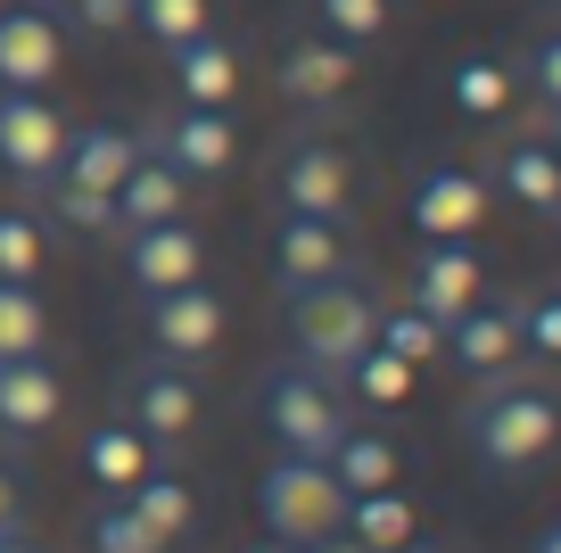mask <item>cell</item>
<instances>
[{
  "mask_svg": "<svg viewBox=\"0 0 561 553\" xmlns=\"http://www.w3.org/2000/svg\"><path fill=\"white\" fill-rule=\"evenodd\" d=\"M462 438H471L479 471L520 479L561 447V397L545 381H520V372H488V388L462 405Z\"/></svg>",
  "mask_w": 561,
  "mask_h": 553,
  "instance_id": "1",
  "label": "cell"
},
{
  "mask_svg": "<svg viewBox=\"0 0 561 553\" xmlns=\"http://www.w3.org/2000/svg\"><path fill=\"white\" fill-rule=\"evenodd\" d=\"M371 330H380V297H371L355 273L289 290V363H306V372H322V381H339V372L364 356Z\"/></svg>",
  "mask_w": 561,
  "mask_h": 553,
  "instance_id": "2",
  "label": "cell"
},
{
  "mask_svg": "<svg viewBox=\"0 0 561 553\" xmlns=\"http://www.w3.org/2000/svg\"><path fill=\"white\" fill-rule=\"evenodd\" d=\"M149 149L140 124H75L67 157L50 173V207L67 215L75 232H107V207H116V182L133 173V157Z\"/></svg>",
  "mask_w": 561,
  "mask_h": 553,
  "instance_id": "3",
  "label": "cell"
},
{
  "mask_svg": "<svg viewBox=\"0 0 561 553\" xmlns=\"http://www.w3.org/2000/svg\"><path fill=\"white\" fill-rule=\"evenodd\" d=\"M256 414H264V430H273V447L306 454V463H331V447L355 430L347 405H339V388L322 381V372H306V363H273V372H264Z\"/></svg>",
  "mask_w": 561,
  "mask_h": 553,
  "instance_id": "4",
  "label": "cell"
},
{
  "mask_svg": "<svg viewBox=\"0 0 561 553\" xmlns=\"http://www.w3.org/2000/svg\"><path fill=\"white\" fill-rule=\"evenodd\" d=\"M256 512L280 545H314V537L347 529V487L331 479V463H306V454H280L256 487Z\"/></svg>",
  "mask_w": 561,
  "mask_h": 553,
  "instance_id": "5",
  "label": "cell"
},
{
  "mask_svg": "<svg viewBox=\"0 0 561 553\" xmlns=\"http://www.w3.org/2000/svg\"><path fill=\"white\" fill-rule=\"evenodd\" d=\"M75 124L50 108V91H0V166L18 182H50Z\"/></svg>",
  "mask_w": 561,
  "mask_h": 553,
  "instance_id": "6",
  "label": "cell"
},
{
  "mask_svg": "<svg viewBox=\"0 0 561 553\" xmlns=\"http://www.w3.org/2000/svg\"><path fill=\"white\" fill-rule=\"evenodd\" d=\"M67 67V34L42 0H9L0 9V91H50V75Z\"/></svg>",
  "mask_w": 561,
  "mask_h": 553,
  "instance_id": "7",
  "label": "cell"
},
{
  "mask_svg": "<svg viewBox=\"0 0 561 553\" xmlns=\"http://www.w3.org/2000/svg\"><path fill=\"white\" fill-rule=\"evenodd\" d=\"M124 273H133L140 297H158V290H182V281L207 273V240H198L191 215H165V224H140L124 232Z\"/></svg>",
  "mask_w": 561,
  "mask_h": 553,
  "instance_id": "8",
  "label": "cell"
},
{
  "mask_svg": "<svg viewBox=\"0 0 561 553\" xmlns=\"http://www.w3.org/2000/svg\"><path fill=\"white\" fill-rule=\"evenodd\" d=\"M124 414H133V430L149 438V447H174V438L198 430V381L182 372V363H140L133 381H124Z\"/></svg>",
  "mask_w": 561,
  "mask_h": 553,
  "instance_id": "9",
  "label": "cell"
},
{
  "mask_svg": "<svg viewBox=\"0 0 561 553\" xmlns=\"http://www.w3.org/2000/svg\"><path fill=\"white\" fill-rule=\"evenodd\" d=\"M215 339H224V297H215L207 281H182V290L149 297V347H158L165 363H198Z\"/></svg>",
  "mask_w": 561,
  "mask_h": 553,
  "instance_id": "10",
  "label": "cell"
},
{
  "mask_svg": "<svg viewBox=\"0 0 561 553\" xmlns=\"http://www.w3.org/2000/svg\"><path fill=\"white\" fill-rule=\"evenodd\" d=\"M438 356L455 363V372H479V381H488V372H512V356H520V306H512V297H495V306L471 297V306L446 323Z\"/></svg>",
  "mask_w": 561,
  "mask_h": 553,
  "instance_id": "11",
  "label": "cell"
},
{
  "mask_svg": "<svg viewBox=\"0 0 561 553\" xmlns=\"http://www.w3.org/2000/svg\"><path fill=\"white\" fill-rule=\"evenodd\" d=\"M413 232L421 240H471L479 232V215H488V182L479 173H462V166H430L413 182Z\"/></svg>",
  "mask_w": 561,
  "mask_h": 553,
  "instance_id": "12",
  "label": "cell"
},
{
  "mask_svg": "<svg viewBox=\"0 0 561 553\" xmlns=\"http://www.w3.org/2000/svg\"><path fill=\"white\" fill-rule=\"evenodd\" d=\"M479 281H488V264H479L471 240H421V257H413V306L430 314V323H455V314L479 297Z\"/></svg>",
  "mask_w": 561,
  "mask_h": 553,
  "instance_id": "13",
  "label": "cell"
},
{
  "mask_svg": "<svg viewBox=\"0 0 561 553\" xmlns=\"http://www.w3.org/2000/svg\"><path fill=\"white\" fill-rule=\"evenodd\" d=\"M488 182H495L504 199H520L528 215H561V157H553V140H537V133L495 140Z\"/></svg>",
  "mask_w": 561,
  "mask_h": 553,
  "instance_id": "14",
  "label": "cell"
},
{
  "mask_svg": "<svg viewBox=\"0 0 561 553\" xmlns=\"http://www.w3.org/2000/svg\"><path fill=\"white\" fill-rule=\"evenodd\" d=\"M273 273H280V290H306V281L347 273V232H339L331 215H280V232H273Z\"/></svg>",
  "mask_w": 561,
  "mask_h": 553,
  "instance_id": "15",
  "label": "cell"
},
{
  "mask_svg": "<svg viewBox=\"0 0 561 553\" xmlns=\"http://www.w3.org/2000/svg\"><path fill=\"white\" fill-rule=\"evenodd\" d=\"M280 207L289 215H347V157L331 140H298V149L280 157Z\"/></svg>",
  "mask_w": 561,
  "mask_h": 553,
  "instance_id": "16",
  "label": "cell"
},
{
  "mask_svg": "<svg viewBox=\"0 0 561 553\" xmlns=\"http://www.w3.org/2000/svg\"><path fill=\"white\" fill-rule=\"evenodd\" d=\"M182 182L174 166H165V149H158V133H149V149L133 157V173L116 182V207H107V232H140V224H165V215H182Z\"/></svg>",
  "mask_w": 561,
  "mask_h": 553,
  "instance_id": "17",
  "label": "cell"
},
{
  "mask_svg": "<svg viewBox=\"0 0 561 553\" xmlns=\"http://www.w3.org/2000/svg\"><path fill=\"white\" fill-rule=\"evenodd\" d=\"M347 83H355V58H347L339 34H306V42L280 50V100L289 108H331Z\"/></svg>",
  "mask_w": 561,
  "mask_h": 553,
  "instance_id": "18",
  "label": "cell"
},
{
  "mask_svg": "<svg viewBox=\"0 0 561 553\" xmlns=\"http://www.w3.org/2000/svg\"><path fill=\"white\" fill-rule=\"evenodd\" d=\"M158 149H165V166H174L182 182H215V173L231 166V124H224V108H182L174 124H158Z\"/></svg>",
  "mask_w": 561,
  "mask_h": 553,
  "instance_id": "19",
  "label": "cell"
},
{
  "mask_svg": "<svg viewBox=\"0 0 561 553\" xmlns=\"http://www.w3.org/2000/svg\"><path fill=\"white\" fill-rule=\"evenodd\" d=\"M58 405H67V388H58L50 356H9L0 363V430L34 438V430L58 421Z\"/></svg>",
  "mask_w": 561,
  "mask_h": 553,
  "instance_id": "20",
  "label": "cell"
},
{
  "mask_svg": "<svg viewBox=\"0 0 561 553\" xmlns=\"http://www.w3.org/2000/svg\"><path fill=\"white\" fill-rule=\"evenodd\" d=\"M165 58H174L182 108H224L231 91H240V50H231V42H215V34L182 42V50H165Z\"/></svg>",
  "mask_w": 561,
  "mask_h": 553,
  "instance_id": "21",
  "label": "cell"
},
{
  "mask_svg": "<svg viewBox=\"0 0 561 553\" xmlns=\"http://www.w3.org/2000/svg\"><path fill=\"white\" fill-rule=\"evenodd\" d=\"M83 471L91 487H107V496H124V487L149 471V438L133 430V421H100V430L83 438Z\"/></svg>",
  "mask_w": 561,
  "mask_h": 553,
  "instance_id": "22",
  "label": "cell"
},
{
  "mask_svg": "<svg viewBox=\"0 0 561 553\" xmlns=\"http://www.w3.org/2000/svg\"><path fill=\"white\" fill-rule=\"evenodd\" d=\"M413 496H404V487H371V496H347V537L364 553H397L404 537H413Z\"/></svg>",
  "mask_w": 561,
  "mask_h": 553,
  "instance_id": "23",
  "label": "cell"
},
{
  "mask_svg": "<svg viewBox=\"0 0 561 553\" xmlns=\"http://www.w3.org/2000/svg\"><path fill=\"white\" fill-rule=\"evenodd\" d=\"M397 463L404 454L388 447V438H371V430H347L331 447V479L347 487V496H371V487H397Z\"/></svg>",
  "mask_w": 561,
  "mask_h": 553,
  "instance_id": "24",
  "label": "cell"
},
{
  "mask_svg": "<svg viewBox=\"0 0 561 553\" xmlns=\"http://www.w3.org/2000/svg\"><path fill=\"white\" fill-rule=\"evenodd\" d=\"M124 504H133V512L149 520V537H182V529H191V512H198L191 479H165L158 463H149V471H140L133 487H124Z\"/></svg>",
  "mask_w": 561,
  "mask_h": 553,
  "instance_id": "25",
  "label": "cell"
},
{
  "mask_svg": "<svg viewBox=\"0 0 561 553\" xmlns=\"http://www.w3.org/2000/svg\"><path fill=\"white\" fill-rule=\"evenodd\" d=\"M50 339V306H42L34 281H0V363L9 356H42Z\"/></svg>",
  "mask_w": 561,
  "mask_h": 553,
  "instance_id": "26",
  "label": "cell"
},
{
  "mask_svg": "<svg viewBox=\"0 0 561 553\" xmlns=\"http://www.w3.org/2000/svg\"><path fill=\"white\" fill-rule=\"evenodd\" d=\"M339 381H347L364 405H380V414H388V405H404V397H413V363H397L388 347H364V356H355L347 372H339Z\"/></svg>",
  "mask_w": 561,
  "mask_h": 553,
  "instance_id": "27",
  "label": "cell"
},
{
  "mask_svg": "<svg viewBox=\"0 0 561 553\" xmlns=\"http://www.w3.org/2000/svg\"><path fill=\"white\" fill-rule=\"evenodd\" d=\"M207 18H215L207 0H133V25L158 42V50H182V42H198V34H207Z\"/></svg>",
  "mask_w": 561,
  "mask_h": 553,
  "instance_id": "28",
  "label": "cell"
},
{
  "mask_svg": "<svg viewBox=\"0 0 561 553\" xmlns=\"http://www.w3.org/2000/svg\"><path fill=\"white\" fill-rule=\"evenodd\" d=\"M371 347H388L397 363H430L446 347V323H430L421 306H397V314H380V330H371Z\"/></svg>",
  "mask_w": 561,
  "mask_h": 553,
  "instance_id": "29",
  "label": "cell"
},
{
  "mask_svg": "<svg viewBox=\"0 0 561 553\" xmlns=\"http://www.w3.org/2000/svg\"><path fill=\"white\" fill-rule=\"evenodd\" d=\"M42 257H50L42 224L25 207H0V281H42Z\"/></svg>",
  "mask_w": 561,
  "mask_h": 553,
  "instance_id": "30",
  "label": "cell"
},
{
  "mask_svg": "<svg viewBox=\"0 0 561 553\" xmlns=\"http://www.w3.org/2000/svg\"><path fill=\"white\" fill-rule=\"evenodd\" d=\"M91 553H165V537H149V520L133 512L124 496H107L91 512Z\"/></svg>",
  "mask_w": 561,
  "mask_h": 553,
  "instance_id": "31",
  "label": "cell"
},
{
  "mask_svg": "<svg viewBox=\"0 0 561 553\" xmlns=\"http://www.w3.org/2000/svg\"><path fill=\"white\" fill-rule=\"evenodd\" d=\"M455 108L462 116H504L512 108V75L495 67V58H462L455 67Z\"/></svg>",
  "mask_w": 561,
  "mask_h": 553,
  "instance_id": "32",
  "label": "cell"
},
{
  "mask_svg": "<svg viewBox=\"0 0 561 553\" xmlns=\"http://www.w3.org/2000/svg\"><path fill=\"white\" fill-rule=\"evenodd\" d=\"M314 9H322V25H331L339 42H380L397 0H314Z\"/></svg>",
  "mask_w": 561,
  "mask_h": 553,
  "instance_id": "33",
  "label": "cell"
},
{
  "mask_svg": "<svg viewBox=\"0 0 561 553\" xmlns=\"http://www.w3.org/2000/svg\"><path fill=\"white\" fill-rule=\"evenodd\" d=\"M520 347L545 356V363H561V290H545V297L520 306Z\"/></svg>",
  "mask_w": 561,
  "mask_h": 553,
  "instance_id": "34",
  "label": "cell"
},
{
  "mask_svg": "<svg viewBox=\"0 0 561 553\" xmlns=\"http://www.w3.org/2000/svg\"><path fill=\"white\" fill-rule=\"evenodd\" d=\"M528 91H537L545 108H561V34H545L537 50H528Z\"/></svg>",
  "mask_w": 561,
  "mask_h": 553,
  "instance_id": "35",
  "label": "cell"
},
{
  "mask_svg": "<svg viewBox=\"0 0 561 553\" xmlns=\"http://www.w3.org/2000/svg\"><path fill=\"white\" fill-rule=\"evenodd\" d=\"M83 34H133V0H75Z\"/></svg>",
  "mask_w": 561,
  "mask_h": 553,
  "instance_id": "36",
  "label": "cell"
},
{
  "mask_svg": "<svg viewBox=\"0 0 561 553\" xmlns=\"http://www.w3.org/2000/svg\"><path fill=\"white\" fill-rule=\"evenodd\" d=\"M9 529H25V479L0 463V537H9Z\"/></svg>",
  "mask_w": 561,
  "mask_h": 553,
  "instance_id": "37",
  "label": "cell"
},
{
  "mask_svg": "<svg viewBox=\"0 0 561 553\" xmlns=\"http://www.w3.org/2000/svg\"><path fill=\"white\" fill-rule=\"evenodd\" d=\"M298 553H364V545H355L347 529H331V537H314V545H298Z\"/></svg>",
  "mask_w": 561,
  "mask_h": 553,
  "instance_id": "38",
  "label": "cell"
},
{
  "mask_svg": "<svg viewBox=\"0 0 561 553\" xmlns=\"http://www.w3.org/2000/svg\"><path fill=\"white\" fill-rule=\"evenodd\" d=\"M0 553H42V545H34L25 529H9V537H0Z\"/></svg>",
  "mask_w": 561,
  "mask_h": 553,
  "instance_id": "39",
  "label": "cell"
},
{
  "mask_svg": "<svg viewBox=\"0 0 561 553\" xmlns=\"http://www.w3.org/2000/svg\"><path fill=\"white\" fill-rule=\"evenodd\" d=\"M545 140H553V157H561V108H545Z\"/></svg>",
  "mask_w": 561,
  "mask_h": 553,
  "instance_id": "40",
  "label": "cell"
},
{
  "mask_svg": "<svg viewBox=\"0 0 561 553\" xmlns=\"http://www.w3.org/2000/svg\"><path fill=\"white\" fill-rule=\"evenodd\" d=\"M537 553H561V520H553V529H537Z\"/></svg>",
  "mask_w": 561,
  "mask_h": 553,
  "instance_id": "41",
  "label": "cell"
},
{
  "mask_svg": "<svg viewBox=\"0 0 561 553\" xmlns=\"http://www.w3.org/2000/svg\"><path fill=\"white\" fill-rule=\"evenodd\" d=\"M248 553H298V545H280V537H264V545H248Z\"/></svg>",
  "mask_w": 561,
  "mask_h": 553,
  "instance_id": "42",
  "label": "cell"
},
{
  "mask_svg": "<svg viewBox=\"0 0 561 553\" xmlns=\"http://www.w3.org/2000/svg\"><path fill=\"white\" fill-rule=\"evenodd\" d=\"M397 553H446V545H421V537H404V545Z\"/></svg>",
  "mask_w": 561,
  "mask_h": 553,
  "instance_id": "43",
  "label": "cell"
},
{
  "mask_svg": "<svg viewBox=\"0 0 561 553\" xmlns=\"http://www.w3.org/2000/svg\"><path fill=\"white\" fill-rule=\"evenodd\" d=\"M0 9H9V0H0Z\"/></svg>",
  "mask_w": 561,
  "mask_h": 553,
  "instance_id": "44",
  "label": "cell"
},
{
  "mask_svg": "<svg viewBox=\"0 0 561 553\" xmlns=\"http://www.w3.org/2000/svg\"><path fill=\"white\" fill-rule=\"evenodd\" d=\"M553 224H561V215H553Z\"/></svg>",
  "mask_w": 561,
  "mask_h": 553,
  "instance_id": "45",
  "label": "cell"
}]
</instances>
